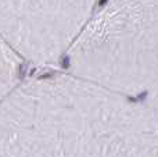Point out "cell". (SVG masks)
<instances>
[{
	"instance_id": "cell-2",
	"label": "cell",
	"mask_w": 158,
	"mask_h": 157,
	"mask_svg": "<svg viewBox=\"0 0 158 157\" xmlns=\"http://www.w3.org/2000/svg\"><path fill=\"white\" fill-rule=\"evenodd\" d=\"M100 0H0V36L15 54L53 61L68 50Z\"/></svg>"
},
{
	"instance_id": "cell-3",
	"label": "cell",
	"mask_w": 158,
	"mask_h": 157,
	"mask_svg": "<svg viewBox=\"0 0 158 157\" xmlns=\"http://www.w3.org/2000/svg\"><path fill=\"white\" fill-rule=\"evenodd\" d=\"M17 75V54L0 36V97L9 90Z\"/></svg>"
},
{
	"instance_id": "cell-1",
	"label": "cell",
	"mask_w": 158,
	"mask_h": 157,
	"mask_svg": "<svg viewBox=\"0 0 158 157\" xmlns=\"http://www.w3.org/2000/svg\"><path fill=\"white\" fill-rule=\"evenodd\" d=\"M158 0H107L68 47L78 78L108 90L155 86Z\"/></svg>"
}]
</instances>
